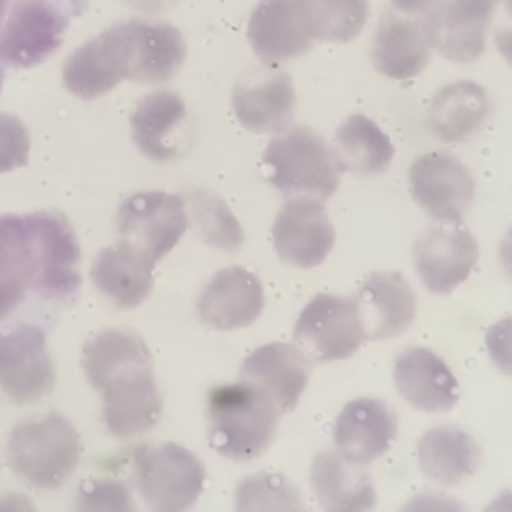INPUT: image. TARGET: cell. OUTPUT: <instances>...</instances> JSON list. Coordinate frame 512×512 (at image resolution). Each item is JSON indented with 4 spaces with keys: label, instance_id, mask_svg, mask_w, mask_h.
Instances as JSON below:
<instances>
[{
    "label": "cell",
    "instance_id": "1",
    "mask_svg": "<svg viewBox=\"0 0 512 512\" xmlns=\"http://www.w3.org/2000/svg\"><path fill=\"white\" fill-rule=\"evenodd\" d=\"M82 368L92 388L102 392V418L114 438L126 440L156 426L162 396L140 334L124 328L98 332L82 350Z\"/></svg>",
    "mask_w": 512,
    "mask_h": 512
},
{
    "label": "cell",
    "instance_id": "2",
    "mask_svg": "<svg viewBox=\"0 0 512 512\" xmlns=\"http://www.w3.org/2000/svg\"><path fill=\"white\" fill-rule=\"evenodd\" d=\"M280 410L258 386L242 380L216 386L208 394L210 446L224 458H258L274 440Z\"/></svg>",
    "mask_w": 512,
    "mask_h": 512
},
{
    "label": "cell",
    "instance_id": "3",
    "mask_svg": "<svg viewBox=\"0 0 512 512\" xmlns=\"http://www.w3.org/2000/svg\"><path fill=\"white\" fill-rule=\"evenodd\" d=\"M262 162L268 168L270 184L288 198L328 200L340 184L342 164L338 154L316 130L292 124L276 134Z\"/></svg>",
    "mask_w": 512,
    "mask_h": 512
},
{
    "label": "cell",
    "instance_id": "4",
    "mask_svg": "<svg viewBox=\"0 0 512 512\" xmlns=\"http://www.w3.org/2000/svg\"><path fill=\"white\" fill-rule=\"evenodd\" d=\"M80 454V434L62 414H46L16 424L6 444L10 468L42 490L62 486L76 470Z\"/></svg>",
    "mask_w": 512,
    "mask_h": 512
},
{
    "label": "cell",
    "instance_id": "5",
    "mask_svg": "<svg viewBox=\"0 0 512 512\" xmlns=\"http://www.w3.org/2000/svg\"><path fill=\"white\" fill-rule=\"evenodd\" d=\"M134 482L152 512H186L202 494V460L176 442L144 446L134 452Z\"/></svg>",
    "mask_w": 512,
    "mask_h": 512
},
{
    "label": "cell",
    "instance_id": "6",
    "mask_svg": "<svg viewBox=\"0 0 512 512\" xmlns=\"http://www.w3.org/2000/svg\"><path fill=\"white\" fill-rule=\"evenodd\" d=\"M112 36L124 80L136 84H160L174 78L186 58V42L182 32L156 20H120L106 28Z\"/></svg>",
    "mask_w": 512,
    "mask_h": 512
},
{
    "label": "cell",
    "instance_id": "7",
    "mask_svg": "<svg viewBox=\"0 0 512 512\" xmlns=\"http://www.w3.org/2000/svg\"><path fill=\"white\" fill-rule=\"evenodd\" d=\"M366 340L356 298L316 294L294 324V346L310 362L350 358Z\"/></svg>",
    "mask_w": 512,
    "mask_h": 512
},
{
    "label": "cell",
    "instance_id": "8",
    "mask_svg": "<svg viewBox=\"0 0 512 512\" xmlns=\"http://www.w3.org/2000/svg\"><path fill=\"white\" fill-rule=\"evenodd\" d=\"M188 228L186 200L160 190L134 192L116 212L120 242L146 256L150 262L164 258Z\"/></svg>",
    "mask_w": 512,
    "mask_h": 512
},
{
    "label": "cell",
    "instance_id": "9",
    "mask_svg": "<svg viewBox=\"0 0 512 512\" xmlns=\"http://www.w3.org/2000/svg\"><path fill=\"white\" fill-rule=\"evenodd\" d=\"M498 0H438L420 18L430 48L454 64L478 60Z\"/></svg>",
    "mask_w": 512,
    "mask_h": 512
},
{
    "label": "cell",
    "instance_id": "10",
    "mask_svg": "<svg viewBox=\"0 0 512 512\" xmlns=\"http://www.w3.org/2000/svg\"><path fill=\"white\" fill-rule=\"evenodd\" d=\"M416 204L438 222H462L476 194L472 170L450 152H426L408 170Z\"/></svg>",
    "mask_w": 512,
    "mask_h": 512
},
{
    "label": "cell",
    "instance_id": "11",
    "mask_svg": "<svg viewBox=\"0 0 512 512\" xmlns=\"http://www.w3.org/2000/svg\"><path fill=\"white\" fill-rule=\"evenodd\" d=\"M30 226L36 248V280L32 290L60 300L78 292L80 244L70 222L58 212H32Z\"/></svg>",
    "mask_w": 512,
    "mask_h": 512
},
{
    "label": "cell",
    "instance_id": "12",
    "mask_svg": "<svg viewBox=\"0 0 512 512\" xmlns=\"http://www.w3.org/2000/svg\"><path fill=\"white\" fill-rule=\"evenodd\" d=\"M54 386V366L42 328L18 324L0 332V390L16 404H32Z\"/></svg>",
    "mask_w": 512,
    "mask_h": 512
},
{
    "label": "cell",
    "instance_id": "13",
    "mask_svg": "<svg viewBox=\"0 0 512 512\" xmlns=\"http://www.w3.org/2000/svg\"><path fill=\"white\" fill-rule=\"evenodd\" d=\"M68 26L66 16L48 0H16L0 26V62L30 68L52 56Z\"/></svg>",
    "mask_w": 512,
    "mask_h": 512
},
{
    "label": "cell",
    "instance_id": "14",
    "mask_svg": "<svg viewBox=\"0 0 512 512\" xmlns=\"http://www.w3.org/2000/svg\"><path fill=\"white\" fill-rule=\"evenodd\" d=\"M478 262V242L460 222H440L428 228L414 246V266L420 282L432 294L456 290Z\"/></svg>",
    "mask_w": 512,
    "mask_h": 512
},
{
    "label": "cell",
    "instance_id": "15",
    "mask_svg": "<svg viewBox=\"0 0 512 512\" xmlns=\"http://www.w3.org/2000/svg\"><path fill=\"white\" fill-rule=\"evenodd\" d=\"M334 226L320 200L290 198L272 224V244L276 254L290 266H320L334 246Z\"/></svg>",
    "mask_w": 512,
    "mask_h": 512
},
{
    "label": "cell",
    "instance_id": "16",
    "mask_svg": "<svg viewBox=\"0 0 512 512\" xmlns=\"http://www.w3.org/2000/svg\"><path fill=\"white\" fill-rule=\"evenodd\" d=\"M264 308V288L258 276L242 266L218 270L200 290L198 318L214 330L250 326Z\"/></svg>",
    "mask_w": 512,
    "mask_h": 512
},
{
    "label": "cell",
    "instance_id": "17",
    "mask_svg": "<svg viewBox=\"0 0 512 512\" xmlns=\"http://www.w3.org/2000/svg\"><path fill=\"white\" fill-rule=\"evenodd\" d=\"M398 434L396 412L378 398H354L334 424L336 450L354 464H368L390 450Z\"/></svg>",
    "mask_w": 512,
    "mask_h": 512
},
{
    "label": "cell",
    "instance_id": "18",
    "mask_svg": "<svg viewBox=\"0 0 512 512\" xmlns=\"http://www.w3.org/2000/svg\"><path fill=\"white\" fill-rule=\"evenodd\" d=\"M398 394L420 412H448L456 406L460 388L448 364L432 350L412 346L394 362Z\"/></svg>",
    "mask_w": 512,
    "mask_h": 512
},
{
    "label": "cell",
    "instance_id": "19",
    "mask_svg": "<svg viewBox=\"0 0 512 512\" xmlns=\"http://www.w3.org/2000/svg\"><path fill=\"white\" fill-rule=\"evenodd\" d=\"M248 42L264 64H282L312 50L296 0H260L246 28Z\"/></svg>",
    "mask_w": 512,
    "mask_h": 512
},
{
    "label": "cell",
    "instance_id": "20",
    "mask_svg": "<svg viewBox=\"0 0 512 512\" xmlns=\"http://www.w3.org/2000/svg\"><path fill=\"white\" fill-rule=\"evenodd\" d=\"M188 110L184 100L172 90H156L146 94L130 116L132 142L136 148L156 160L168 162L182 154L184 122Z\"/></svg>",
    "mask_w": 512,
    "mask_h": 512
},
{
    "label": "cell",
    "instance_id": "21",
    "mask_svg": "<svg viewBox=\"0 0 512 512\" xmlns=\"http://www.w3.org/2000/svg\"><path fill=\"white\" fill-rule=\"evenodd\" d=\"M240 376L264 390L280 412H290L308 384L310 360L294 344L270 342L246 356Z\"/></svg>",
    "mask_w": 512,
    "mask_h": 512
},
{
    "label": "cell",
    "instance_id": "22",
    "mask_svg": "<svg viewBox=\"0 0 512 512\" xmlns=\"http://www.w3.org/2000/svg\"><path fill=\"white\" fill-rule=\"evenodd\" d=\"M232 108L248 132L280 134L292 126L294 118L292 78L282 70H272L254 80L238 82L232 90Z\"/></svg>",
    "mask_w": 512,
    "mask_h": 512
},
{
    "label": "cell",
    "instance_id": "23",
    "mask_svg": "<svg viewBox=\"0 0 512 512\" xmlns=\"http://www.w3.org/2000/svg\"><path fill=\"white\" fill-rule=\"evenodd\" d=\"M310 486L322 512H372L376 508L372 478L338 450H324L314 456Z\"/></svg>",
    "mask_w": 512,
    "mask_h": 512
},
{
    "label": "cell",
    "instance_id": "24",
    "mask_svg": "<svg viewBox=\"0 0 512 512\" xmlns=\"http://www.w3.org/2000/svg\"><path fill=\"white\" fill-rule=\"evenodd\" d=\"M366 338H392L404 332L416 316V294L398 272L370 274L356 294Z\"/></svg>",
    "mask_w": 512,
    "mask_h": 512
},
{
    "label": "cell",
    "instance_id": "25",
    "mask_svg": "<svg viewBox=\"0 0 512 512\" xmlns=\"http://www.w3.org/2000/svg\"><path fill=\"white\" fill-rule=\"evenodd\" d=\"M430 44L420 22L384 12L370 40L372 66L392 78L410 80L430 62Z\"/></svg>",
    "mask_w": 512,
    "mask_h": 512
},
{
    "label": "cell",
    "instance_id": "26",
    "mask_svg": "<svg viewBox=\"0 0 512 512\" xmlns=\"http://www.w3.org/2000/svg\"><path fill=\"white\" fill-rule=\"evenodd\" d=\"M490 114L486 90L472 80H456L442 86L428 108L426 126L430 132L452 144L472 140Z\"/></svg>",
    "mask_w": 512,
    "mask_h": 512
},
{
    "label": "cell",
    "instance_id": "27",
    "mask_svg": "<svg viewBox=\"0 0 512 512\" xmlns=\"http://www.w3.org/2000/svg\"><path fill=\"white\" fill-rule=\"evenodd\" d=\"M152 272L154 262L118 240L98 252L90 268V278L116 308L128 310L148 298L154 282Z\"/></svg>",
    "mask_w": 512,
    "mask_h": 512
},
{
    "label": "cell",
    "instance_id": "28",
    "mask_svg": "<svg viewBox=\"0 0 512 512\" xmlns=\"http://www.w3.org/2000/svg\"><path fill=\"white\" fill-rule=\"evenodd\" d=\"M36 280V250L28 214L0 216V322L26 298Z\"/></svg>",
    "mask_w": 512,
    "mask_h": 512
},
{
    "label": "cell",
    "instance_id": "29",
    "mask_svg": "<svg viewBox=\"0 0 512 512\" xmlns=\"http://www.w3.org/2000/svg\"><path fill=\"white\" fill-rule=\"evenodd\" d=\"M480 462L476 440L454 424L426 430L418 440V464L438 486H454L472 476Z\"/></svg>",
    "mask_w": 512,
    "mask_h": 512
},
{
    "label": "cell",
    "instance_id": "30",
    "mask_svg": "<svg viewBox=\"0 0 512 512\" xmlns=\"http://www.w3.org/2000/svg\"><path fill=\"white\" fill-rule=\"evenodd\" d=\"M62 80L66 90L80 100L100 98L124 80L116 46L106 30L66 58Z\"/></svg>",
    "mask_w": 512,
    "mask_h": 512
},
{
    "label": "cell",
    "instance_id": "31",
    "mask_svg": "<svg viewBox=\"0 0 512 512\" xmlns=\"http://www.w3.org/2000/svg\"><path fill=\"white\" fill-rule=\"evenodd\" d=\"M336 154L342 170L372 176L384 172L394 158L390 136L368 116L350 114L336 128Z\"/></svg>",
    "mask_w": 512,
    "mask_h": 512
},
{
    "label": "cell",
    "instance_id": "32",
    "mask_svg": "<svg viewBox=\"0 0 512 512\" xmlns=\"http://www.w3.org/2000/svg\"><path fill=\"white\" fill-rule=\"evenodd\" d=\"M314 42H350L368 22V0H296Z\"/></svg>",
    "mask_w": 512,
    "mask_h": 512
},
{
    "label": "cell",
    "instance_id": "33",
    "mask_svg": "<svg viewBox=\"0 0 512 512\" xmlns=\"http://www.w3.org/2000/svg\"><path fill=\"white\" fill-rule=\"evenodd\" d=\"M188 226L210 246L234 252L244 242V232L226 202L208 190H192L184 196Z\"/></svg>",
    "mask_w": 512,
    "mask_h": 512
},
{
    "label": "cell",
    "instance_id": "34",
    "mask_svg": "<svg viewBox=\"0 0 512 512\" xmlns=\"http://www.w3.org/2000/svg\"><path fill=\"white\" fill-rule=\"evenodd\" d=\"M234 512H308V508L286 476L256 472L238 482Z\"/></svg>",
    "mask_w": 512,
    "mask_h": 512
},
{
    "label": "cell",
    "instance_id": "35",
    "mask_svg": "<svg viewBox=\"0 0 512 512\" xmlns=\"http://www.w3.org/2000/svg\"><path fill=\"white\" fill-rule=\"evenodd\" d=\"M72 512H136L130 488L116 478L84 482L72 504Z\"/></svg>",
    "mask_w": 512,
    "mask_h": 512
},
{
    "label": "cell",
    "instance_id": "36",
    "mask_svg": "<svg viewBox=\"0 0 512 512\" xmlns=\"http://www.w3.org/2000/svg\"><path fill=\"white\" fill-rule=\"evenodd\" d=\"M30 154V134L14 114L0 112V174L26 166Z\"/></svg>",
    "mask_w": 512,
    "mask_h": 512
},
{
    "label": "cell",
    "instance_id": "37",
    "mask_svg": "<svg viewBox=\"0 0 512 512\" xmlns=\"http://www.w3.org/2000/svg\"><path fill=\"white\" fill-rule=\"evenodd\" d=\"M486 350L494 366L506 376H512V314L488 328Z\"/></svg>",
    "mask_w": 512,
    "mask_h": 512
},
{
    "label": "cell",
    "instance_id": "38",
    "mask_svg": "<svg viewBox=\"0 0 512 512\" xmlns=\"http://www.w3.org/2000/svg\"><path fill=\"white\" fill-rule=\"evenodd\" d=\"M400 512H468V508L454 496L426 490L404 502Z\"/></svg>",
    "mask_w": 512,
    "mask_h": 512
},
{
    "label": "cell",
    "instance_id": "39",
    "mask_svg": "<svg viewBox=\"0 0 512 512\" xmlns=\"http://www.w3.org/2000/svg\"><path fill=\"white\" fill-rule=\"evenodd\" d=\"M0 512H38L28 496L8 492L0 496Z\"/></svg>",
    "mask_w": 512,
    "mask_h": 512
},
{
    "label": "cell",
    "instance_id": "40",
    "mask_svg": "<svg viewBox=\"0 0 512 512\" xmlns=\"http://www.w3.org/2000/svg\"><path fill=\"white\" fill-rule=\"evenodd\" d=\"M392 6L398 10V12H404V14H410V16H416V14H424L426 10H430L438 0H390Z\"/></svg>",
    "mask_w": 512,
    "mask_h": 512
},
{
    "label": "cell",
    "instance_id": "41",
    "mask_svg": "<svg viewBox=\"0 0 512 512\" xmlns=\"http://www.w3.org/2000/svg\"><path fill=\"white\" fill-rule=\"evenodd\" d=\"M494 44L500 56L512 66V30L510 28H498L494 32Z\"/></svg>",
    "mask_w": 512,
    "mask_h": 512
},
{
    "label": "cell",
    "instance_id": "42",
    "mask_svg": "<svg viewBox=\"0 0 512 512\" xmlns=\"http://www.w3.org/2000/svg\"><path fill=\"white\" fill-rule=\"evenodd\" d=\"M498 256H500L502 270H504V272H506V276L512 280V226L508 228L506 236H504V238H502V242H500Z\"/></svg>",
    "mask_w": 512,
    "mask_h": 512
},
{
    "label": "cell",
    "instance_id": "43",
    "mask_svg": "<svg viewBox=\"0 0 512 512\" xmlns=\"http://www.w3.org/2000/svg\"><path fill=\"white\" fill-rule=\"evenodd\" d=\"M482 512H512V488L502 490L498 496H494Z\"/></svg>",
    "mask_w": 512,
    "mask_h": 512
},
{
    "label": "cell",
    "instance_id": "44",
    "mask_svg": "<svg viewBox=\"0 0 512 512\" xmlns=\"http://www.w3.org/2000/svg\"><path fill=\"white\" fill-rule=\"evenodd\" d=\"M124 2L140 12H160L170 8L176 0H124Z\"/></svg>",
    "mask_w": 512,
    "mask_h": 512
},
{
    "label": "cell",
    "instance_id": "45",
    "mask_svg": "<svg viewBox=\"0 0 512 512\" xmlns=\"http://www.w3.org/2000/svg\"><path fill=\"white\" fill-rule=\"evenodd\" d=\"M8 2H10V0H0V24H2L4 16H6V10H8Z\"/></svg>",
    "mask_w": 512,
    "mask_h": 512
},
{
    "label": "cell",
    "instance_id": "46",
    "mask_svg": "<svg viewBox=\"0 0 512 512\" xmlns=\"http://www.w3.org/2000/svg\"><path fill=\"white\" fill-rule=\"evenodd\" d=\"M504 8H506V14L512 18V0H504Z\"/></svg>",
    "mask_w": 512,
    "mask_h": 512
},
{
    "label": "cell",
    "instance_id": "47",
    "mask_svg": "<svg viewBox=\"0 0 512 512\" xmlns=\"http://www.w3.org/2000/svg\"><path fill=\"white\" fill-rule=\"evenodd\" d=\"M4 76H6V72H4V64L0 62V92H2V84H4Z\"/></svg>",
    "mask_w": 512,
    "mask_h": 512
}]
</instances>
